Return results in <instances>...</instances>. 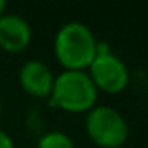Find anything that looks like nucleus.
I'll return each mask as SVG.
<instances>
[{
    "instance_id": "1",
    "label": "nucleus",
    "mask_w": 148,
    "mask_h": 148,
    "mask_svg": "<svg viewBox=\"0 0 148 148\" xmlns=\"http://www.w3.org/2000/svg\"><path fill=\"white\" fill-rule=\"evenodd\" d=\"M54 56L64 70H86L96 58L97 40L81 21L62 24L54 35Z\"/></svg>"
},
{
    "instance_id": "2",
    "label": "nucleus",
    "mask_w": 148,
    "mask_h": 148,
    "mask_svg": "<svg viewBox=\"0 0 148 148\" xmlns=\"http://www.w3.org/2000/svg\"><path fill=\"white\" fill-rule=\"evenodd\" d=\"M99 91L86 70H62L53 84V105L70 113H88L96 107Z\"/></svg>"
},
{
    "instance_id": "3",
    "label": "nucleus",
    "mask_w": 148,
    "mask_h": 148,
    "mask_svg": "<svg viewBox=\"0 0 148 148\" xmlns=\"http://www.w3.org/2000/svg\"><path fill=\"white\" fill-rule=\"evenodd\" d=\"M84 127L89 138L100 148H119L129 135L124 116L108 105L92 107L86 113Z\"/></svg>"
},
{
    "instance_id": "4",
    "label": "nucleus",
    "mask_w": 148,
    "mask_h": 148,
    "mask_svg": "<svg viewBox=\"0 0 148 148\" xmlns=\"http://www.w3.org/2000/svg\"><path fill=\"white\" fill-rule=\"evenodd\" d=\"M88 75L91 77L97 91L107 94H119L129 84L127 67L113 53L96 56L88 67Z\"/></svg>"
},
{
    "instance_id": "5",
    "label": "nucleus",
    "mask_w": 148,
    "mask_h": 148,
    "mask_svg": "<svg viewBox=\"0 0 148 148\" xmlns=\"http://www.w3.org/2000/svg\"><path fill=\"white\" fill-rule=\"evenodd\" d=\"M19 83L27 94L34 97H49L56 75L42 59H29L19 69Z\"/></svg>"
},
{
    "instance_id": "6",
    "label": "nucleus",
    "mask_w": 148,
    "mask_h": 148,
    "mask_svg": "<svg viewBox=\"0 0 148 148\" xmlns=\"http://www.w3.org/2000/svg\"><path fill=\"white\" fill-rule=\"evenodd\" d=\"M32 40V27L18 13L0 14V48L8 53L23 51Z\"/></svg>"
},
{
    "instance_id": "7",
    "label": "nucleus",
    "mask_w": 148,
    "mask_h": 148,
    "mask_svg": "<svg viewBox=\"0 0 148 148\" xmlns=\"http://www.w3.org/2000/svg\"><path fill=\"white\" fill-rule=\"evenodd\" d=\"M37 148H75V143L64 131H48L40 135Z\"/></svg>"
},
{
    "instance_id": "8",
    "label": "nucleus",
    "mask_w": 148,
    "mask_h": 148,
    "mask_svg": "<svg viewBox=\"0 0 148 148\" xmlns=\"http://www.w3.org/2000/svg\"><path fill=\"white\" fill-rule=\"evenodd\" d=\"M0 148H14V140L5 129L0 127Z\"/></svg>"
},
{
    "instance_id": "9",
    "label": "nucleus",
    "mask_w": 148,
    "mask_h": 148,
    "mask_svg": "<svg viewBox=\"0 0 148 148\" xmlns=\"http://www.w3.org/2000/svg\"><path fill=\"white\" fill-rule=\"evenodd\" d=\"M7 10V2L5 0H0V14H3Z\"/></svg>"
},
{
    "instance_id": "10",
    "label": "nucleus",
    "mask_w": 148,
    "mask_h": 148,
    "mask_svg": "<svg viewBox=\"0 0 148 148\" xmlns=\"http://www.w3.org/2000/svg\"><path fill=\"white\" fill-rule=\"evenodd\" d=\"M2 112H3V103H2V99H0V116H2Z\"/></svg>"
}]
</instances>
